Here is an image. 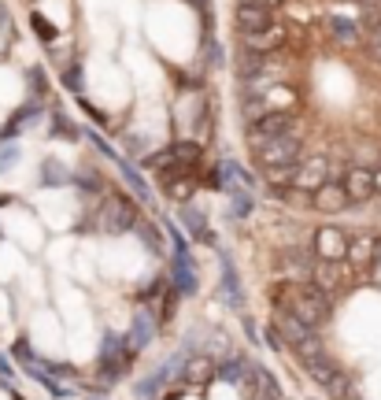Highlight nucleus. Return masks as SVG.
<instances>
[{"label":"nucleus","instance_id":"4468645a","mask_svg":"<svg viewBox=\"0 0 381 400\" xmlns=\"http://www.w3.org/2000/svg\"><path fill=\"white\" fill-rule=\"evenodd\" d=\"M155 326H160V322H155V315L148 312V308H137V315H134V326H130V345L137 348H148L152 341H155Z\"/></svg>","mask_w":381,"mask_h":400},{"label":"nucleus","instance_id":"39448f33","mask_svg":"<svg viewBox=\"0 0 381 400\" xmlns=\"http://www.w3.org/2000/svg\"><path fill=\"white\" fill-rule=\"evenodd\" d=\"M296 130H300V123L293 111H270L259 123H248V149H259L278 137H296Z\"/></svg>","mask_w":381,"mask_h":400},{"label":"nucleus","instance_id":"ddd939ff","mask_svg":"<svg viewBox=\"0 0 381 400\" xmlns=\"http://www.w3.org/2000/svg\"><path fill=\"white\" fill-rule=\"evenodd\" d=\"M330 182V163H326L322 156L319 160H304L300 163V174H296V186L293 189H319V186H326Z\"/></svg>","mask_w":381,"mask_h":400},{"label":"nucleus","instance_id":"0eeeda50","mask_svg":"<svg viewBox=\"0 0 381 400\" xmlns=\"http://www.w3.org/2000/svg\"><path fill=\"white\" fill-rule=\"evenodd\" d=\"M348 244H352V237L340 226H322L319 234H314V256H319L322 263H340L348 256Z\"/></svg>","mask_w":381,"mask_h":400},{"label":"nucleus","instance_id":"2eb2a0df","mask_svg":"<svg viewBox=\"0 0 381 400\" xmlns=\"http://www.w3.org/2000/svg\"><path fill=\"white\" fill-rule=\"evenodd\" d=\"M219 260H222V293H226V304H230V308H244L241 278H237V270H233L230 252H219Z\"/></svg>","mask_w":381,"mask_h":400},{"label":"nucleus","instance_id":"423d86ee","mask_svg":"<svg viewBox=\"0 0 381 400\" xmlns=\"http://www.w3.org/2000/svg\"><path fill=\"white\" fill-rule=\"evenodd\" d=\"M137 356V348L130 345V333H104V345H100V374L108 382H115L119 374H126L130 359Z\"/></svg>","mask_w":381,"mask_h":400},{"label":"nucleus","instance_id":"4be33fe9","mask_svg":"<svg viewBox=\"0 0 381 400\" xmlns=\"http://www.w3.org/2000/svg\"><path fill=\"white\" fill-rule=\"evenodd\" d=\"M119 171H123V178L130 182V189H134V193H137L141 200H152V189H148V182H144V178H141V171H137L134 163L119 156Z\"/></svg>","mask_w":381,"mask_h":400},{"label":"nucleus","instance_id":"cd10ccee","mask_svg":"<svg viewBox=\"0 0 381 400\" xmlns=\"http://www.w3.org/2000/svg\"><path fill=\"white\" fill-rule=\"evenodd\" d=\"M52 137H67V141H74V137H78V130H74V126H71L67 119H63V115H56V130H52Z\"/></svg>","mask_w":381,"mask_h":400},{"label":"nucleus","instance_id":"6e6552de","mask_svg":"<svg viewBox=\"0 0 381 400\" xmlns=\"http://www.w3.org/2000/svg\"><path fill=\"white\" fill-rule=\"evenodd\" d=\"M285 41H289V30L282 27V22H270L267 30H256V34H241L244 53H259V56L278 53V48H282Z\"/></svg>","mask_w":381,"mask_h":400},{"label":"nucleus","instance_id":"f3484780","mask_svg":"<svg viewBox=\"0 0 381 400\" xmlns=\"http://www.w3.org/2000/svg\"><path fill=\"white\" fill-rule=\"evenodd\" d=\"M215 371H219V367L212 364V356H189V359H186V367H181V382H189V385H204Z\"/></svg>","mask_w":381,"mask_h":400},{"label":"nucleus","instance_id":"dca6fc26","mask_svg":"<svg viewBox=\"0 0 381 400\" xmlns=\"http://www.w3.org/2000/svg\"><path fill=\"white\" fill-rule=\"evenodd\" d=\"M181 226L189 230V234L200 241V244H212L215 249V234H212V226L204 223V212L200 208H193V204H186V208H181Z\"/></svg>","mask_w":381,"mask_h":400},{"label":"nucleus","instance_id":"6ab92c4d","mask_svg":"<svg viewBox=\"0 0 381 400\" xmlns=\"http://www.w3.org/2000/svg\"><path fill=\"white\" fill-rule=\"evenodd\" d=\"M293 356L300 359V367H307V364H314V359H322V356H326V345H322L319 333L311 330L304 341H296V345H293Z\"/></svg>","mask_w":381,"mask_h":400},{"label":"nucleus","instance_id":"7ed1b4c3","mask_svg":"<svg viewBox=\"0 0 381 400\" xmlns=\"http://www.w3.org/2000/svg\"><path fill=\"white\" fill-rule=\"evenodd\" d=\"M97 230H108V234H123V230H137L141 226V215L134 208V200L123 197V193H111L108 200L97 208Z\"/></svg>","mask_w":381,"mask_h":400},{"label":"nucleus","instance_id":"a211bd4d","mask_svg":"<svg viewBox=\"0 0 381 400\" xmlns=\"http://www.w3.org/2000/svg\"><path fill=\"white\" fill-rule=\"evenodd\" d=\"M219 378L222 382H230V385H237V382H256V374H259V367L256 364H248V359H226L219 371Z\"/></svg>","mask_w":381,"mask_h":400},{"label":"nucleus","instance_id":"a878e982","mask_svg":"<svg viewBox=\"0 0 381 400\" xmlns=\"http://www.w3.org/2000/svg\"><path fill=\"white\" fill-rule=\"evenodd\" d=\"M41 182L45 186H56V182H67V171L56 163V160H45V167H41Z\"/></svg>","mask_w":381,"mask_h":400},{"label":"nucleus","instance_id":"2f4dec72","mask_svg":"<svg viewBox=\"0 0 381 400\" xmlns=\"http://www.w3.org/2000/svg\"><path fill=\"white\" fill-rule=\"evenodd\" d=\"M237 4H259V8H278L282 0H237Z\"/></svg>","mask_w":381,"mask_h":400},{"label":"nucleus","instance_id":"f03ea898","mask_svg":"<svg viewBox=\"0 0 381 400\" xmlns=\"http://www.w3.org/2000/svg\"><path fill=\"white\" fill-rule=\"evenodd\" d=\"M167 237L174 244V293L178 296H193L200 289V278H196V263H193V249L189 241L181 237V230L174 223H167Z\"/></svg>","mask_w":381,"mask_h":400},{"label":"nucleus","instance_id":"20e7f679","mask_svg":"<svg viewBox=\"0 0 381 400\" xmlns=\"http://www.w3.org/2000/svg\"><path fill=\"white\" fill-rule=\"evenodd\" d=\"M256 167L259 171H274V167H300L304 163V141L296 137H278V141H267V145L252 149Z\"/></svg>","mask_w":381,"mask_h":400},{"label":"nucleus","instance_id":"aec40b11","mask_svg":"<svg viewBox=\"0 0 381 400\" xmlns=\"http://www.w3.org/2000/svg\"><path fill=\"white\" fill-rule=\"evenodd\" d=\"M366 27H370V34H366V53L381 63V8L366 11Z\"/></svg>","mask_w":381,"mask_h":400},{"label":"nucleus","instance_id":"f257e3e1","mask_svg":"<svg viewBox=\"0 0 381 400\" xmlns=\"http://www.w3.org/2000/svg\"><path fill=\"white\" fill-rule=\"evenodd\" d=\"M270 301L278 304L282 315L300 319L307 330L322 326V322L330 319V293H326L319 282H307V278L304 282H293V278L278 282V286L270 289Z\"/></svg>","mask_w":381,"mask_h":400},{"label":"nucleus","instance_id":"f8f14e48","mask_svg":"<svg viewBox=\"0 0 381 400\" xmlns=\"http://www.w3.org/2000/svg\"><path fill=\"white\" fill-rule=\"evenodd\" d=\"M345 193L352 197V204H363V200H370L374 197V171L370 167H352V171L345 174Z\"/></svg>","mask_w":381,"mask_h":400},{"label":"nucleus","instance_id":"b1692460","mask_svg":"<svg viewBox=\"0 0 381 400\" xmlns=\"http://www.w3.org/2000/svg\"><path fill=\"white\" fill-rule=\"evenodd\" d=\"M330 34L337 37L340 45H356L359 41V27H356V22H348V19H340V15H330Z\"/></svg>","mask_w":381,"mask_h":400},{"label":"nucleus","instance_id":"5701e85b","mask_svg":"<svg viewBox=\"0 0 381 400\" xmlns=\"http://www.w3.org/2000/svg\"><path fill=\"white\" fill-rule=\"evenodd\" d=\"M252 215V193L248 189H233L230 193V223H241V219Z\"/></svg>","mask_w":381,"mask_h":400},{"label":"nucleus","instance_id":"473e14b6","mask_svg":"<svg viewBox=\"0 0 381 400\" xmlns=\"http://www.w3.org/2000/svg\"><path fill=\"white\" fill-rule=\"evenodd\" d=\"M0 374H4V378H11V374H15V371H11V364H8V356H0Z\"/></svg>","mask_w":381,"mask_h":400},{"label":"nucleus","instance_id":"c756f323","mask_svg":"<svg viewBox=\"0 0 381 400\" xmlns=\"http://www.w3.org/2000/svg\"><path fill=\"white\" fill-rule=\"evenodd\" d=\"M30 89H37V97H45V74H41V67H34V74H30Z\"/></svg>","mask_w":381,"mask_h":400},{"label":"nucleus","instance_id":"393cba45","mask_svg":"<svg viewBox=\"0 0 381 400\" xmlns=\"http://www.w3.org/2000/svg\"><path fill=\"white\" fill-rule=\"evenodd\" d=\"M163 186H167V197L170 200H189V193H193L189 178H163Z\"/></svg>","mask_w":381,"mask_h":400},{"label":"nucleus","instance_id":"9b49d317","mask_svg":"<svg viewBox=\"0 0 381 400\" xmlns=\"http://www.w3.org/2000/svg\"><path fill=\"white\" fill-rule=\"evenodd\" d=\"M314 267H319V260H314L307 249H285L282 252V270H285V278H293V282L314 278Z\"/></svg>","mask_w":381,"mask_h":400},{"label":"nucleus","instance_id":"9d476101","mask_svg":"<svg viewBox=\"0 0 381 400\" xmlns=\"http://www.w3.org/2000/svg\"><path fill=\"white\" fill-rule=\"evenodd\" d=\"M233 22H237L241 34H256V30H267L274 19V8H259V4H237V11H233Z\"/></svg>","mask_w":381,"mask_h":400},{"label":"nucleus","instance_id":"72a5a7b5","mask_svg":"<svg viewBox=\"0 0 381 400\" xmlns=\"http://www.w3.org/2000/svg\"><path fill=\"white\" fill-rule=\"evenodd\" d=\"M374 189L381 193V167H374Z\"/></svg>","mask_w":381,"mask_h":400},{"label":"nucleus","instance_id":"1a4fd4ad","mask_svg":"<svg viewBox=\"0 0 381 400\" xmlns=\"http://www.w3.org/2000/svg\"><path fill=\"white\" fill-rule=\"evenodd\" d=\"M311 204H314V212H322V215H337L352 204V197L345 193V182H326L311 193Z\"/></svg>","mask_w":381,"mask_h":400},{"label":"nucleus","instance_id":"412c9836","mask_svg":"<svg viewBox=\"0 0 381 400\" xmlns=\"http://www.w3.org/2000/svg\"><path fill=\"white\" fill-rule=\"evenodd\" d=\"M377 237L374 234H359V237H352V244H348V260H356V263H366L374 256V249H377Z\"/></svg>","mask_w":381,"mask_h":400},{"label":"nucleus","instance_id":"bb28decb","mask_svg":"<svg viewBox=\"0 0 381 400\" xmlns=\"http://www.w3.org/2000/svg\"><path fill=\"white\" fill-rule=\"evenodd\" d=\"M30 27L41 34V41H56V27L45 19V15H37V11H30Z\"/></svg>","mask_w":381,"mask_h":400},{"label":"nucleus","instance_id":"7c9ffc66","mask_svg":"<svg viewBox=\"0 0 381 400\" xmlns=\"http://www.w3.org/2000/svg\"><path fill=\"white\" fill-rule=\"evenodd\" d=\"M63 82H67L74 93H78V89H82V74H78V67H67V78H63Z\"/></svg>","mask_w":381,"mask_h":400},{"label":"nucleus","instance_id":"c85d7f7f","mask_svg":"<svg viewBox=\"0 0 381 400\" xmlns=\"http://www.w3.org/2000/svg\"><path fill=\"white\" fill-rule=\"evenodd\" d=\"M15 160H19V149H15V145L0 149V171H11V167H15Z\"/></svg>","mask_w":381,"mask_h":400}]
</instances>
